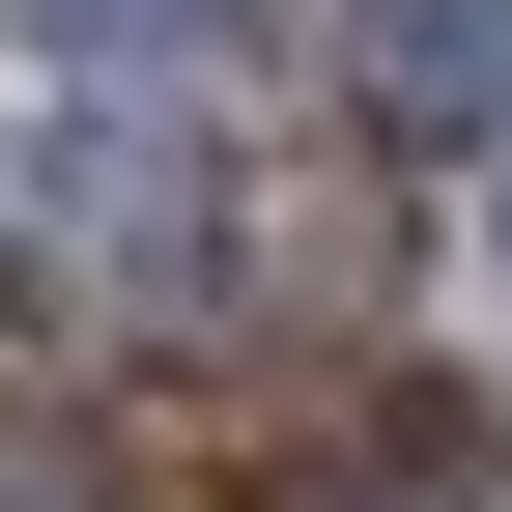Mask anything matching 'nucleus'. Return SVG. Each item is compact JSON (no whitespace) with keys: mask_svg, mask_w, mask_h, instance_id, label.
<instances>
[{"mask_svg":"<svg viewBox=\"0 0 512 512\" xmlns=\"http://www.w3.org/2000/svg\"><path fill=\"white\" fill-rule=\"evenodd\" d=\"M29 285L86 313V342H171V313L228 285V143L200 114H86V143L29 171Z\"/></svg>","mask_w":512,"mask_h":512,"instance_id":"1","label":"nucleus"},{"mask_svg":"<svg viewBox=\"0 0 512 512\" xmlns=\"http://www.w3.org/2000/svg\"><path fill=\"white\" fill-rule=\"evenodd\" d=\"M370 114H399V143L512 114V0H370Z\"/></svg>","mask_w":512,"mask_h":512,"instance_id":"2","label":"nucleus"},{"mask_svg":"<svg viewBox=\"0 0 512 512\" xmlns=\"http://www.w3.org/2000/svg\"><path fill=\"white\" fill-rule=\"evenodd\" d=\"M0 29H29V57H228L256 0H0Z\"/></svg>","mask_w":512,"mask_h":512,"instance_id":"3","label":"nucleus"},{"mask_svg":"<svg viewBox=\"0 0 512 512\" xmlns=\"http://www.w3.org/2000/svg\"><path fill=\"white\" fill-rule=\"evenodd\" d=\"M0 512H86V484H29V456H0Z\"/></svg>","mask_w":512,"mask_h":512,"instance_id":"4","label":"nucleus"}]
</instances>
